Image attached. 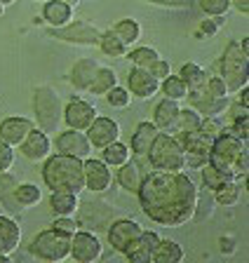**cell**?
I'll return each instance as SVG.
<instances>
[{
	"label": "cell",
	"mask_w": 249,
	"mask_h": 263,
	"mask_svg": "<svg viewBox=\"0 0 249 263\" xmlns=\"http://www.w3.org/2000/svg\"><path fill=\"white\" fill-rule=\"evenodd\" d=\"M200 174H202V188H205V191H209V193H214L216 188H221L223 183H226L223 174H221V172H216L209 162H205L202 167H200Z\"/></svg>",
	"instance_id": "40"
},
{
	"label": "cell",
	"mask_w": 249,
	"mask_h": 263,
	"mask_svg": "<svg viewBox=\"0 0 249 263\" xmlns=\"http://www.w3.org/2000/svg\"><path fill=\"white\" fill-rule=\"evenodd\" d=\"M113 31H116V35L127 45V47L139 43V38H141V26H139L137 19H120V22L113 26Z\"/></svg>",
	"instance_id": "34"
},
{
	"label": "cell",
	"mask_w": 249,
	"mask_h": 263,
	"mask_svg": "<svg viewBox=\"0 0 249 263\" xmlns=\"http://www.w3.org/2000/svg\"><path fill=\"white\" fill-rule=\"evenodd\" d=\"M150 261L153 263H179L183 261V249L179 242L174 240H158V245H155L153 254H150Z\"/></svg>",
	"instance_id": "28"
},
{
	"label": "cell",
	"mask_w": 249,
	"mask_h": 263,
	"mask_svg": "<svg viewBox=\"0 0 249 263\" xmlns=\"http://www.w3.org/2000/svg\"><path fill=\"white\" fill-rule=\"evenodd\" d=\"M14 188H17V179L10 172H0V202L5 204L10 212H17V200H14Z\"/></svg>",
	"instance_id": "35"
},
{
	"label": "cell",
	"mask_w": 249,
	"mask_h": 263,
	"mask_svg": "<svg viewBox=\"0 0 249 263\" xmlns=\"http://www.w3.org/2000/svg\"><path fill=\"white\" fill-rule=\"evenodd\" d=\"M160 134V129L153 125V120H144L139 122L137 129H134L132 139H129V151H132V158H141V155H148V148L153 146L155 137Z\"/></svg>",
	"instance_id": "20"
},
{
	"label": "cell",
	"mask_w": 249,
	"mask_h": 263,
	"mask_svg": "<svg viewBox=\"0 0 249 263\" xmlns=\"http://www.w3.org/2000/svg\"><path fill=\"white\" fill-rule=\"evenodd\" d=\"M116 85H118V73L113 71V68H108V66H99V71L94 73L92 82H89L87 92L92 94V97H104V94L111 87H116Z\"/></svg>",
	"instance_id": "29"
},
{
	"label": "cell",
	"mask_w": 249,
	"mask_h": 263,
	"mask_svg": "<svg viewBox=\"0 0 249 263\" xmlns=\"http://www.w3.org/2000/svg\"><path fill=\"white\" fill-rule=\"evenodd\" d=\"M50 207L56 216H73L80 209V197H78V193L71 191H52Z\"/></svg>",
	"instance_id": "27"
},
{
	"label": "cell",
	"mask_w": 249,
	"mask_h": 263,
	"mask_svg": "<svg viewBox=\"0 0 249 263\" xmlns=\"http://www.w3.org/2000/svg\"><path fill=\"white\" fill-rule=\"evenodd\" d=\"M200 129L207 132L212 139H216L223 129H226V125H223L221 118H202V127H200Z\"/></svg>",
	"instance_id": "47"
},
{
	"label": "cell",
	"mask_w": 249,
	"mask_h": 263,
	"mask_svg": "<svg viewBox=\"0 0 249 263\" xmlns=\"http://www.w3.org/2000/svg\"><path fill=\"white\" fill-rule=\"evenodd\" d=\"M188 104L190 108H195L202 118H221L226 115L228 108V97H212L205 87L188 89Z\"/></svg>",
	"instance_id": "13"
},
{
	"label": "cell",
	"mask_w": 249,
	"mask_h": 263,
	"mask_svg": "<svg viewBox=\"0 0 249 263\" xmlns=\"http://www.w3.org/2000/svg\"><path fill=\"white\" fill-rule=\"evenodd\" d=\"M238 94H240V104H242L244 108H249V89H247V85H244L242 89H238Z\"/></svg>",
	"instance_id": "53"
},
{
	"label": "cell",
	"mask_w": 249,
	"mask_h": 263,
	"mask_svg": "<svg viewBox=\"0 0 249 263\" xmlns=\"http://www.w3.org/2000/svg\"><path fill=\"white\" fill-rule=\"evenodd\" d=\"M179 110H181L179 101H174V99H162L153 110V125L160 132H169V134H174V132H177Z\"/></svg>",
	"instance_id": "22"
},
{
	"label": "cell",
	"mask_w": 249,
	"mask_h": 263,
	"mask_svg": "<svg viewBox=\"0 0 249 263\" xmlns=\"http://www.w3.org/2000/svg\"><path fill=\"white\" fill-rule=\"evenodd\" d=\"M33 110H35V122L43 132L52 134L59 132V125L64 120V104H61L59 94L50 85H40L33 89Z\"/></svg>",
	"instance_id": "5"
},
{
	"label": "cell",
	"mask_w": 249,
	"mask_h": 263,
	"mask_svg": "<svg viewBox=\"0 0 249 263\" xmlns=\"http://www.w3.org/2000/svg\"><path fill=\"white\" fill-rule=\"evenodd\" d=\"M231 7H235L242 14H249V0H231Z\"/></svg>",
	"instance_id": "51"
},
{
	"label": "cell",
	"mask_w": 249,
	"mask_h": 263,
	"mask_svg": "<svg viewBox=\"0 0 249 263\" xmlns=\"http://www.w3.org/2000/svg\"><path fill=\"white\" fill-rule=\"evenodd\" d=\"M85 134H87L92 148L101 151V148H106L108 143L118 141V139L122 137V129H120V125H118V120L106 118V115H97L94 122L85 129Z\"/></svg>",
	"instance_id": "11"
},
{
	"label": "cell",
	"mask_w": 249,
	"mask_h": 263,
	"mask_svg": "<svg viewBox=\"0 0 249 263\" xmlns=\"http://www.w3.org/2000/svg\"><path fill=\"white\" fill-rule=\"evenodd\" d=\"M174 137H177L179 143L183 146V153L186 155H202V158H207L212 143H214V139H212L207 132H202V129L179 132V134H174Z\"/></svg>",
	"instance_id": "21"
},
{
	"label": "cell",
	"mask_w": 249,
	"mask_h": 263,
	"mask_svg": "<svg viewBox=\"0 0 249 263\" xmlns=\"http://www.w3.org/2000/svg\"><path fill=\"white\" fill-rule=\"evenodd\" d=\"M214 200L223 207H233L240 200V181H226L221 188H216Z\"/></svg>",
	"instance_id": "37"
},
{
	"label": "cell",
	"mask_w": 249,
	"mask_h": 263,
	"mask_svg": "<svg viewBox=\"0 0 249 263\" xmlns=\"http://www.w3.org/2000/svg\"><path fill=\"white\" fill-rule=\"evenodd\" d=\"M160 92L165 94V99H174V101H183L188 97V85L181 80L179 76H169L165 80H160Z\"/></svg>",
	"instance_id": "33"
},
{
	"label": "cell",
	"mask_w": 249,
	"mask_h": 263,
	"mask_svg": "<svg viewBox=\"0 0 249 263\" xmlns=\"http://www.w3.org/2000/svg\"><path fill=\"white\" fill-rule=\"evenodd\" d=\"M233 249H235V240L233 237H221V252L231 254Z\"/></svg>",
	"instance_id": "52"
},
{
	"label": "cell",
	"mask_w": 249,
	"mask_h": 263,
	"mask_svg": "<svg viewBox=\"0 0 249 263\" xmlns=\"http://www.w3.org/2000/svg\"><path fill=\"white\" fill-rule=\"evenodd\" d=\"M83 170H85V191L104 193V191L111 188L113 170L101 158H92V155L85 158L83 160Z\"/></svg>",
	"instance_id": "10"
},
{
	"label": "cell",
	"mask_w": 249,
	"mask_h": 263,
	"mask_svg": "<svg viewBox=\"0 0 249 263\" xmlns=\"http://www.w3.org/2000/svg\"><path fill=\"white\" fill-rule=\"evenodd\" d=\"M12 258V254H0V263H7Z\"/></svg>",
	"instance_id": "55"
},
{
	"label": "cell",
	"mask_w": 249,
	"mask_h": 263,
	"mask_svg": "<svg viewBox=\"0 0 249 263\" xmlns=\"http://www.w3.org/2000/svg\"><path fill=\"white\" fill-rule=\"evenodd\" d=\"M3 12H5V5H3V3H0V16H3Z\"/></svg>",
	"instance_id": "58"
},
{
	"label": "cell",
	"mask_w": 249,
	"mask_h": 263,
	"mask_svg": "<svg viewBox=\"0 0 249 263\" xmlns=\"http://www.w3.org/2000/svg\"><path fill=\"white\" fill-rule=\"evenodd\" d=\"M195 3L207 16H226L231 10V0H195Z\"/></svg>",
	"instance_id": "42"
},
{
	"label": "cell",
	"mask_w": 249,
	"mask_h": 263,
	"mask_svg": "<svg viewBox=\"0 0 249 263\" xmlns=\"http://www.w3.org/2000/svg\"><path fill=\"white\" fill-rule=\"evenodd\" d=\"M99 71V61L92 59V57H85V59H78L71 68V85L78 92H85L89 87V82L94 78V73Z\"/></svg>",
	"instance_id": "25"
},
{
	"label": "cell",
	"mask_w": 249,
	"mask_h": 263,
	"mask_svg": "<svg viewBox=\"0 0 249 263\" xmlns=\"http://www.w3.org/2000/svg\"><path fill=\"white\" fill-rule=\"evenodd\" d=\"M202 127V115L195 108H181L177 118V132H195Z\"/></svg>",
	"instance_id": "38"
},
{
	"label": "cell",
	"mask_w": 249,
	"mask_h": 263,
	"mask_svg": "<svg viewBox=\"0 0 249 263\" xmlns=\"http://www.w3.org/2000/svg\"><path fill=\"white\" fill-rule=\"evenodd\" d=\"M148 71H150V76H155L158 80H165V78L169 76V73H172V64L160 57V59H155L153 64L148 66Z\"/></svg>",
	"instance_id": "48"
},
{
	"label": "cell",
	"mask_w": 249,
	"mask_h": 263,
	"mask_svg": "<svg viewBox=\"0 0 249 263\" xmlns=\"http://www.w3.org/2000/svg\"><path fill=\"white\" fill-rule=\"evenodd\" d=\"M226 22V19H221V16H212V19H202L200 22V31H202V35L205 38H212V35H216L219 33V26Z\"/></svg>",
	"instance_id": "49"
},
{
	"label": "cell",
	"mask_w": 249,
	"mask_h": 263,
	"mask_svg": "<svg viewBox=\"0 0 249 263\" xmlns=\"http://www.w3.org/2000/svg\"><path fill=\"white\" fill-rule=\"evenodd\" d=\"M116 170H118L116 179H118V183H120V188H125L127 193H134V195H137L139 186H141V181H144V176H146L144 172L139 170V164L129 158L127 162L116 167Z\"/></svg>",
	"instance_id": "26"
},
{
	"label": "cell",
	"mask_w": 249,
	"mask_h": 263,
	"mask_svg": "<svg viewBox=\"0 0 249 263\" xmlns=\"http://www.w3.org/2000/svg\"><path fill=\"white\" fill-rule=\"evenodd\" d=\"M52 228L59 230V233H64V235L71 237L73 233H75V230L80 228V226H78L75 221H73V216H56L54 223H52Z\"/></svg>",
	"instance_id": "46"
},
{
	"label": "cell",
	"mask_w": 249,
	"mask_h": 263,
	"mask_svg": "<svg viewBox=\"0 0 249 263\" xmlns=\"http://www.w3.org/2000/svg\"><path fill=\"white\" fill-rule=\"evenodd\" d=\"M14 164V146L0 139V172H10Z\"/></svg>",
	"instance_id": "45"
},
{
	"label": "cell",
	"mask_w": 249,
	"mask_h": 263,
	"mask_svg": "<svg viewBox=\"0 0 249 263\" xmlns=\"http://www.w3.org/2000/svg\"><path fill=\"white\" fill-rule=\"evenodd\" d=\"M144 214L158 226L179 228L195 219L200 188L186 172H155L144 176L137 191Z\"/></svg>",
	"instance_id": "1"
},
{
	"label": "cell",
	"mask_w": 249,
	"mask_h": 263,
	"mask_svg": "<svg viewBox=\"0 0 249 263\" xmlns=\"http://www.w3.org/2000/svg\"><path fill=\"white\" fill-rule=\"evenodd\" d=\"M249 54L242 52L238 40H231L223 49V57H221V78L226 82L228 92H238L247 85L249 80Z\"/></svg>",
	"instance_id": "6"
},
{
	"label": "cell",
	"mask_w": 249,
	"mask_h": 263,
	"mask_svg": "<svg viewBox=\"0 0 249 263\" xmlns=\"http://www.w3.org/2000/svg\"><path fill=\"white\" fill-rule=\"evenodd\" d=\"M17 148H19V153H22L26 160H31V162H43V160H47L52 155L50 134L43 132L40 127H35V129L28 132V137L24 139Z\"/></svg>",
	"instance_id": "14"
},
{
	"label": "cell",
	"mask_w": 249,
	"mask_h": 263,
	"mask_svg": "<svg viewBox=\"0 0 249 263\" xmlns=\"http://www.w3.org/2000/svg\"><path fill=\"white\" fill-rule=\"evenodd\" d=\"M240 47H242V52H247V54H249V40H247V38H242V43H240Z\"/></svg>",
	"instance_id": "54"
},
{
	"label": "cell",
	"mask_w": 249,
	"mask_h": 263,
	"mask_svg": "<svg viewBox=\"0 0 249 263\" xmlns=\"http://www.w3.org/2000/svg\"><path fill=\"white\" fill-rule=\"evenodd\" d=\"M19 245H22V226L7 214H0V254H14Z\"/></svg>",
	"instance_id": "23"
},
{
	"label": "cell",
	"mask_w": 249,
	"mask_h": 263,
	"mask_svg": "<svg viewBox=\"0 0 249 263\" xmlns=\"http://www.w3.org/2000/svg\"><path fill=\"white\" fill-rule=\"evenodd\" d=\"M226 132H231V134H235L238 139L247 141V137H249V113L233 115V122H231V127H226Z\"/></svg>",
	"instance_id": "43"
},
{
	"label": "cell",
	"mask_w": 249,
	"mask_h": 263,
	"mask_svg": "<svg viewBox=\"0 0 249 263\" xmlns=\"http://www.w3.org/2000/svg\"><path fill=\"white\" fill-rule=\"evenodd\" d=\"M28 252L33 254L38 261L61 263L71 256V237L54 228H47L33 237V242L28 245Z\"/></svg>",
	"instance_id": "7"
},
{
	"label": "cell",
	"mask_w": 249,
	"mask_h": 263,
	"mask_svg": "<svg viewBox=\"0 0 249 263\" xmlns=\"http://www.w3.org/2000/svg\"><path fill=\"white\" fill-rule=\"evenodd\" d=\"M106 101H108V106L111 108H127L129 104H132V94H129L127 87H120V85H116V87H111L108 92L104 94Z\"/></svg>",
	"instance_id": "41"
},
{
	"label": "cell",
	"mask_w": 249,
	"mask_h": 263,
	"mask_svg": "<svg viewBox=\"0 0 249 263\" xmlns=\"http://www.w3.org/2000/svg\"><path fill=\"white\" fill-rule=\"evenodd\" d=\"M207 162L216 172H221L226 181H244L249 170L247 141H242L235 134L223 129L212 143L209 153H207Z\"/></svg>",
	"instance_id": "2"
},
{
	"label": "cell",
	"mask_w": 249,
	"mask_h": 263,
	"mask_svg": "<svg viewBox=\"0 0 249 263\" xmlns=\"http://www.w3.org/2000/svg\"><path fill=\"white\" fill-rule=\"evenodd\" d=\"M129 61H132V66H139V68H148L150 64H153L155 59H160V54H158V49H153V47H137V49H132L129 54H125Z\"/></svg>",
	"instance_id": "39"
},
{
	"label": "cell",
	"mask_w": 249,
	"mask_h": 263,
	"mask_svg": "<svg viewBox=\"0 0 249 263\" xmlns=\"http://www.w3.org/2000/svg\"><path fill=\"white\" fill-rule=\"evenodd\" d=\"M205 89L212 94V97H228V87H226V82H223L221 76H209L205 82Z\"/></svg>",
	"instance_id": "44"
},
{
	"label": "cell",
	"mask_w": 249,
	"mask_h": 263,
	"mask_svg": "<svg viewBox=\"0 0 249 263\" xmlns=\"http://www.w3.org/2000/svg\"><path fill=\"white\" fill-rule=\"evenodd\" d=\"M0 3H3V5H10V3H14V0H0Z\"/></svg>",
	"instance_id": "57"
},
{
	"label": "cell",
	"mask_w": 249,
	"mask_h": 263,
	"mask_svg": "<svg viewBox=\"0 0 249 263\" xmlns=\"http://www.w3.org/2000/svg\"><path fill=\"white\" fill-rule=\"evenodd\" d=\"M101 47V52H104L106 57H116V59H120V57L127 54V45L122 43L120 38L116 35V31L113 28H108V31H101V38L99 43H97Z\"/></svg>",
	"instance_id": "31"
},
{
	"label": "cell",
	"mask_w": 249,
	"mask_h": 263,
	"mask_svg": "<svg viewBox=\"0 0 249 263\" xmlns=\"http://www.w3.org/2000/svg\"><path fill=\"white\" fill-rule=\"evenodd\" d=\"M50 35L54 40H61V43H71V45H83V47H89V45L99 43L101 28L94 26V24L85 22V19H71L66 26L50 28Z\"/></svg>",
	"instance_id": "8"
},
{
	"label": "cell",
	"mask_w": 249,
	"mask_h": 263,
	"mask_svg": "<svg viewBox=\"0 0 249 263\" xmlns=\"http://www.w3.org/2000/svg\"><path fill=\"white\" fill-rule=\"evenodd\" d=\"M54 148H56V153L73 155V158H80V160L92 155V143H89L87 134H85V132H78V129L61 132L54 141Z\"/></svg>",
	"instance_id": "15"
},
{
	"label": "cell",
	"mask_w": 249,
	"mask_h": 263,
	"mask_svg": "<svg viewBox=\"0 0 249 263\" xmlns=\"http://www.w3.org/2000/svg\"><path fill=\"white\" fill-rule=\"evenodd\" d=\"M179 78H181V80L188 85V89H198V87H205L207 71H205V68H202L200 64H193V61H188V64L181 66V71H179Z\"/></svg>",
	"instance_id": "32"
},
{
	"label": "cell",
	"mask_w": 249,
	"mask_h": 263,
	"mask_svg": "<svg viewBox=\"0 0 249 263\" xmlns=\"http://www.w3.org/2000/svg\"><path fill=\"white\" fill-rule=\"evenodd\" d=\"M99 115L97 106H92L89 101H83V99L73 97L66 106H64V122H66L68 129H78V132H85L94 118Z\"/></svg>",
	"instance_id": "12"
},
{
	"label": "cell",
	"mask_w": 249,
	"mask_h": 263,
	"mask_svg": "<svg viewBox=\"0 0 249 263\" xmlns=\"http://www.w3.org/2000/svg\"><path fill=\"white\" fill-rule=\"evenodd\" d=\"M141 223L139 221H132V219H118L111 223L108 228V245L116 249L118 254H125V249L129 247V242L137 240L141 235Z\"/></svg>",
	"instance_id": "17"
},
{
	"label": "cell",
	"mask_w": 249,
	"mask_h": 263,
	"mask_svg": "<svg viewBox=\"0 0 249 263\" xmlns=\"http://www.w3.org/2000/svg\"><path fill=\"white\" fill-rule=\"evenodd\" d=\"M14 200L19 207H33L43 200V191L35 183H17L14 188Z\"/></svg>",
	"instance_id": "36"
},
{
	"label": "cell",
	"mask_w": 249,
	"mask_h": 263,
	"mask_svg": "<svg viewBox=\"0 0 249 263\" xmlns=\"http://www.w3.org/2000/svg\"><path fill=\"white\" fill-rule=\"evenodd\" d=\"M150 5H160V7H169V10H188L195 5V0H144Z\"/></svg>",
	"instance_id": "50"
},
{
	"label": "cell",
	"mask_w": 249,
	"mask_h": 263,
	"mask_svg": "<svg viewBox=\"0 0 249 263\" xmlns=\"http://www.w3.org/2000/svg\"><path fill=\"white\" fill-rule=\"evenodd\" d=\"M129 158H132V151H129V146L122 143L120 139L108 143L106 148H101V160H104L108 167H120V164H125Z\"/></svg>",
	"instance_id": "30"
},
{
	"label": "cell",
	"mask_w": 249,
	"mask_h": 263,
	"mask_svg": "<svg viewBox=\"0 0 249 263\" xmlns=\"http://www.w3.org/2000/svg\"><path fill=\"white\" fill-rule=\"evenodd\" d=\"M73 10H75V7L68 5L66 0H45L43 19H45V24H47L50 28L66 26V24L73 19Z\"/></svg>",
	"instance_id": "24"
},
{
	"label": "cell",
	"mask_w": 249,
	"mask_h": 263,
	"mask_svg": "<svg viewBox=\"0 0 249 263\" xmlns=\"http://www.w3.org/2000/svg\"><path fill=\"white\" fill-rule=\"evenodd\" d=\"M66 3H68V5H73V7H75L78 3H80V0H66Z\"/></svg>",
	"instance_id": "56"
},
{
	"label": "cell",
	"mask_w": 249,
	"mask_h": 263,
	"mask_svg": "<svg viewBox=\"0 0 249 263\" xmlns=\"http://www.w3.org/2000/svg\"><path fill=\"white\" fill-rule=\"evenodd\" d=\"M104 256V245L92 230H80L71 235V256L78 263H97Z\"/></svg>",
	"instance_id": "9"
},
{
	"label": "cell",
	"mask_w": 249,
	"mask_h": 263,
	"mask_svg": "<svg viewBox=\"0 0 249 263\" xmlns=\"http://www.w3.org/2000/svg\"><path fill=\"white\" fill-rule=\"evenodd\" d=\"M31 129H35V122L28 120V118H5L0 122V139L17 148L28 137Z\"/></svg>",
	"instance_id": "19"
},
{
	"label": "cell",
	"mask_w": 249,
	"mask_h": 263,
	"mask_svg": "<svg viewBox=\"0 0 249 263\" xmlns=\"http://www.w3.org/2000/svg\"><path fill=\"white\" fill-rule=\"evenodd\" d=\"M43 181L50 191H71L80 195L85 191L83 160L64 153L50 155L43 164Z\"/></svg>",
	"instance_id": "3"
},
{
	"label": "cell",
	"mask_w": 249,
	"mask_h": 263,
	"mask_svg": "<svg viewBox=\"0 0 249 263\" xmlns=\"http://www.w3.org/2000/svg\"><path fill=\"white\" fill-rule=\"evenodd\" d=\"M158 240H160V235L155 230H141V235L129 242V247L125 249V256L132 263H148Z\"/></svg>",
	"instance_id": "18"
},
{
	"label": "cell",
	"mask_w": 249,
	"mask_h": 263,
	"mask_svg": "<svg viewBox=\"0 0 249 263\" xmlns=\"http://www.w3.org/2000/svg\"><path fill=\"white\" fill-rule=\"evenodd\" d=\"M148 162L155 172H181L186 170V155L179 139L169 132H160L148 148Z\"/></svg>",
	"instance_id": "4"
},
{
	"label": "cell",
	"mask_w": 249,
	"mask_h": 263,
	"mask_svg": "<svg viewBox=\"0 0 249 263\" xmlns=\"http://www.w3.org/2000/svg\"><path fill=\"white\" fill-rule=\"evenodd\" d=\"M127 89H129V94L137 99H150L160 92V80L155 76H150L148 68L132 66L127 73Z\"/></svg>",
	"instance_id": "16"
}]
</instances>
